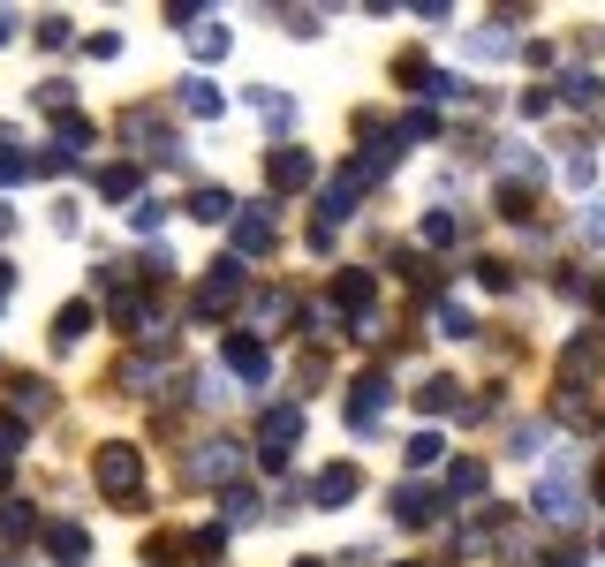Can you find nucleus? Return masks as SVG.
<instances>
[{"mask_svg":"<svg viewBox=\"0 0 605 567\" xmlns=\"http://www.w3.org/2000/svg\"><path fill=\"white\" fill-rule=\"evenodd\" d=\"M454 492H484V462H454Z\"/></svg>","mask_w":605,"mask_h":567,"instance_id":"30","label":"nucleus"},{"mask_svg":"<svg viewBox=\"0 0 605 567\" xmlns=\"http://www.w3.org/2000/svg\"><path fill=\"white\" fill-rule=\"evenodd\" d=\"M386 416V378H356V394H348V424L356 431H379Z\"/></svg>","mask_w":605,"mask_h":567,"instance_id":"4","label":"nucleus"},{"mask_svg":"<svg viewBox=\"0 0 605 567\" xmlns=\"http://www.w3.org/2000/svg\"><path fill=\"white\" fill-rule=\"evenodd\" d=\"M439 326H447V341H469V333H477V318H469L462 303H447V310H439Z\"/></svg>","mask_w":605,"mask_h":567,"instance_id":"21","label":"nucleus"},{"mask_svg":"<svg viewBox=\"0 0 605 567\" xmlns=\"http://www.w3.org/2000/svg\"><path fill=\"white\" fill-rule=\"evenodd\" d=\"M568 99H575V106H598V76L575 69V76H568Z\"/></svg>","mask_w":605,"mask_h":567,"instance_id":"27","label":"nucleus"},{"mask_svg":"<svg viewBox=\"0 0 605 567\" xmlns=\"http://www.w3.org/2000/svg\"><path fill=\"white\" fill-rule=\"evenodd\" d=\"M295 567H318V560H295Z\"/></svg>","mask_w":605,"mask_h":567,"instance_id":"33","label":"nucleus"},{"mask_svg":"<svg viewBox=\"0 0 605 567\" xmlns=\"http://www.w3.org/2000/svg\"><path fill=\"white\" fill-rule=\"evenodd\" d=\"M311 499H318V507H341V499H356V469H348V462L326 469V477L311 484Z\"/></svg>","mask_w":605,"mask_h":567,"instance_id":"11","label":"nucleus"},{"mask_svg":"<svg viewBox=\"0 0 605 567\" xmlns=\"http://www.w3.org/2000/svg\"><path fill=\"white\" fill-rule=\"evenodd\" d=\"M46 409H53V386H46V378H23V386H16V416L31 424V416H46Z\"/></svg>","mask_w":605,"mask_h":567,"instance_id":"14","label":"nucleus"},{"mask_svg":"<svg viewBox=\"0 0 605 567\" xmlns=\"http://www.w3.org/2000/svg\"><path fill=\"white\" fill-rule=\"evenodd\" d=\"M250 106H258L265 121H288V114H295V106H288V91H273V84H258V91H250Z\"/></svg>","mask_w":605,"mask_h":567,"instance_id":"17","label":"nucleus"},{"mask_svg":"<svg viewBox=\"0 0 605 567\" xmlns=\"http://www.w3.org/2000/svg\"><path fill=\"white\" fill-rule=\"evenodd\" d=\"M235 288H242V258H220V265H212V280H205V295H197V310H220Z\"/></svg>","mask_w":605,"mask_h":567,"instance_id":"9","label":"nucleus"},{"mask_svg":"<svg viewBox=\"0 0 605 567\" xmlns=\"http://www.w3.org/2000/svg\"><path fill=\"white\" fill-rule=\"evenodd\" d=\"M99 484H106L114 499H129V492L144 484V454H137V447H106V454H99Z\"/></svg>","mask_w":605,"mask_h":567,"instance_id":"2","label":"nucleus"},{"mask_svg":"<svg viewBox=\"0 0 605 567\" xmlns=\"http://www.w3.org/2000/svg\"><path fill=\"white\" fill-rule=\"evenodd\" d=\"M99 189H106V197H129V189H137V167H106Z\"/></svg>","mask_w":605,"mask_h":567,"instance_id":"25","label":"nucleus"},{"mask_svg":"<svg viewBox=\"0 0 605 567\" xmlns=\"http://www.w3.org/2000/svg\"><path fill=\"white\" fill-rule=\"evenodd\" d=\"M227 371L265 378V341H250V333H227Z\"/></svg>","mask_w":605,"mask_h":567,"instance_id":"10","label":"nucleus"},{"mask_svg":"<svg viewBox=\"0 0 605 567\" xmlns=\"http://www.w3.org/2000/svg\"><path fill=\"white\" fill-rule=\"evenodd\" d=\"M227 477H242V447H227V439H212L205 454L190 462V484H227Z\"/></svg>","mask_w":605,"mask_h":567,"instance_id":"3","label":"nucleus"},{"mask_svg":"<svg viewBox=\"0 0 605 567\" xmlns=\"http://www.w3.org/2000/svg\"><path fill=\"white\" fill-rule=\"evenodd\" d=\"M416 409L447 416V409H454V378H432V386H424V394H416Z\"/></svg>","mask_w":605,"mask_h":567,"instance_id":"18","label":"nucleus"},{"mask_svg":"<svg viewBox=\"0 0 605 567\" xmlns=\"http://www.w3.org/2000/svg\"><path fill=\"white\" fill-rule=\"evenodd\" d=\"M341 303H348V310H356V303H363V310H371V273H363V280H356V273H348V280H341Z\"/></svg>","mask_w":605,"mask_h":567,"instance_id":"29","label":"nucleus"},{"mask_svg":"<svg viewBox=\"0 0 605 567\" xmlns=\"http://www.w3.org/2000/svg\"><path fill=\"white\" fill-rule=\"evenodd\" d=\"M394 522H401V530H424V522H439V492H424V484H401V492H394Z\"/></svg>","mask_w":605,"mask_h":567,"instance_id":"5","label":"nucleus"},{"mask_svg":"<svg viewBox=\"0 0 605 567\" xmlns=\"http://www.w3.org/2000/svg\"><path fill=\"white\" fill-rule=\"evenodd\" d=\"M16 447H23V431H16V416H8V424H0V477L16 469Z\"/></svg>","mask_w":605,"mask_h":567,"instance_id":"26","label":"nucleus"},{"mask_svg":"<svg viewBox=\"0 0 605 567\" xmlns=\"http://www.w3.org/2000/svg\"><path fill=\"white\" fill-rule=\"evenodd\" d=\"M182 106H190L197 121H220V106H227V99H220V84H205V76H190V84H182Z\"/></svg>","mask_w":605,"mask_h":567,"instance_id":"12","label":"nucleus"},{"mask_svg":"<svg viewBox=\"0 0 605 567\" xmlns=\"http://www.w3.org/2000/svg\"><path fill=\"white\" fill-rule=\"evenodd\" d=\"M84 326H91V303H69V310H53V348L84 341Z\"/></svg>","mask_w":605,"mask_h":567,"instance_id":"13","label":"nucleus"},{"mask_svg":"<svg viewBox=\"0 0 605 567\" xmlns=\"http://www.w3.org/2000/svg\"><path fill=\"white\" fill-rule=\"evenodd\" d=\"M590 235H598V242H605V212H590Z\"/></svg>","mask_w":605,"mask_h":567,"instance_id":"32","label":"nucleus"},{"mask_svg":"<svg viewBox=\"0 0 605 567\" xmlns=\"http://www.w3.org/2000/svg\"><path fill=\"white\" fill-rule=\"evenodd\" d=\"M235 242H242V258H265V250H273V205H250V220L235 227Z\"/></svg>","mask_w":605,"mask_h":567,"instance_id":"8","label":"nucleus"},{"mask_svg":"<svg viewBox=\"0 0 605 567\" xmlns=\"http://www.w3.org/2000/svg\"><path fill=\"white\" fill-rule=\"evenodd\" d=\"M416 84H424V99H462V84H454V76H439V69L416 76Z\"/></svg>","mask_w":605,"mask_h":567,"instance_id":"28","label":"nucleus"},{"mask_svg":"<svg viewBox=\"0 0 605 567\" xmlns=\"http://www.w3.org/2000/svg\"><path fill=\"white\" fill-rule=\"evenodd\" d=\"M46 545H53V552H69V560H76V552H84V545H91V537H84V530H76V522H53V530H46Z\"/></svg>","mask_w":605,"mask_h":567,"instance_id":"20","label":"nucleus"},{"mask_svg":"<svg viewBox=\"0 0 605 567\" xmlns=\"http://www.w3.org/2000/svg\"><path fill=\"white\" fill-rule=\"evenodd\" d=\"M507 53H515L507 31H469V61H507Z\"/></svg>","mask_w":605,"mask_h":567,"instance_id":"15","label":"nucleus"},{"mask_svg":"<svg viewBox=\"0 0 605 567\" xmlns=\"http://www.w3.org/2000/svg\"><path fill=\"white\" fill-rule=\"evenodd\" d=\"M311 174H318L311 152H295V144H280V152H273V189H311Z\"/></svg>","mask_w":605,"mask_h":567,"instance_id":"7","label":"nucleus"},{"mask_svg":"<svg viewBox=\"0 0 605 567\" xmlns=\"http://www.w3.org/2000/svg\"><path fill=\"white\" fill-rule=\"evenodd\" d=\"M295 439H303V409H295V401L288 409H265V424H258V454L265 462H288Z\"/></svg>","mask_w":605,"mask_h":567,"instance_id":"1","label":"nucleus"},{"mask_svg":"<svg viewBox=\"0 0 605 567\" xmlns=\"http://www.w3.org/2000/svg\"><path fill=\"white\" fill-rule=\"evenodd\" d=\"M537 515H545V522H583V499H575V484H568V477L537 484Z\"/></svg>","mask_w":605,"mask_h":567,"instance_id":"6","label":"nucleus"},{"mask_svg":"<svg viewBox=\"0 0 605 567\" xmlns=\"http://www.w3.org/2000/svg\"><path fill=\"white\" fill-rule=\"evenodd\" d=\"M439 462H447L439 431H416V439H409V469H439Z\"/></svg>","mask_w":605,"mask_h":567,"instance_id":"16","label":"nucleus"},{"mask_svg":"<svg viewBox=\"0 0 605 567\" xmlns=\"http://www.w3.org/2000/svg\"><path fill=\"white\" fill-rule=\"evenodd\" d=\"M235 522H258V492H227V530Z\"/></svg>","mask_w":605,"mask_h":567,"instance_id":"22","label":"nucleus"},{"mask_svg":"<svg viewBox=\"0 0 605 567\" xmlns=\"http://www.w3.org/2000/svg\"><path fill=\"white\" fill-rule=\"evenodd\" d=\"M227 212H235V205H227V189H197V220H227Z\"/></svg>","mask_w":605,"mask_h":567,"instance_id":"24","label":"nucleus"},{"mask_svg":"<svg viewBox=\"0 0 605 567\" xmlns=\"http://www.w3.org/2000/svg\"><path fill=\"white\" fill-rule=\"evenodd\" d=\"M8 227H16V212H8V205H0V242H8Z\"/></svg>","mask_w":605,"mask_h":567,"instance_id":"31","label":"nucleus"},{"mask_svg":"<svg viewBox=\"0 0 605 567\" xmlns=\"http://www.w3.org/2000/svg\"><path fill=\"white\" fill-rule=\"evenodd\" d=\"M0 567H8V560H0Z\"/></svg>","mask_w":605,"mask_h":567,"instance_id":"34","label":"nucleus"},{"mask_svg":"<svg viewBox=\"0 0 605 567\" xmlns=\"http://www.w3.org/2000/svg\"><path fill=\"white\" fill-rule=\"evenodd\" d=\"M227 46H235V38H227V23H205V31H197V61H220Z\"/></svg>","mask_w":605,"mask_h":567,"instance_id":"19","label":"nucleus"},{"mask_svg":"<svg viewBox=\"0 0 605 567\" xmlns=\"http://www.w3.org/2000/svg\"><path fill=\"white\" fill-rule=\"evenodd\" d=\"M31 530V507H23V499H8V507H0V537H23Z\"/></svg>","mask_w":605,"mask_h":567,"instance_id":"23","label":"nucleus"}]
</instances>
